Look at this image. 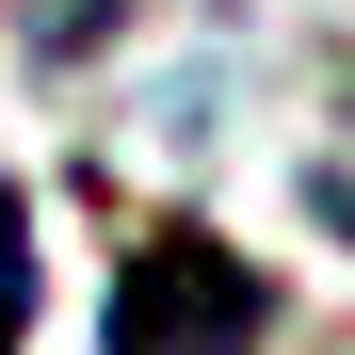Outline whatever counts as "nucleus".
Here are the masks:
<instances>
[{"label":"nucleus","mask_w":355,"mask_h":355,"mask_svg":"<svg viewBox=\"0 0 355 355\" xmlns=\"http://www.w3.org/2000/svg\"><path fill=\"white\" fill-rule=\"evenodd\" d=\"M113 33H130V0H17V49H33L49 81H81Z\"/></svg>","instance_id":"nucleus-2"},{"label":"nucleus","mask_w":355,"mask_h":355,"mask_svg":"<svg viewBox=\"0 0 355 355\" xmlns=\"http://www.w3.org/2000/svg\"><path fill=\"white\" fill-rule=\"evenodd\" d=\"M307 210H323V226H339V243H355V130H339V146L307 162Z\"/></svg>","instance_id":"nucleus-4"},{"label":"nucleus","mask_w":355,"mask_h":355,"mask_svg":"<svg viewBox=\"0 0 355 355\" xmlns=\"http://www.w3.org/2000/svg\"><path fill=\"white\" fill-rule=\"evenodd\" d=\"M259 339H275V275L226 226H130L97 291V355H259Z\"/></svg>","instance_id":"nucleus-1"},{"label":"nucleus","mask_w":355,"mask_h":355,"mask_svg":"<svg viewBox=\"0 0 355 355\" xmlns=\"http://www.w3.org/2000/svg\"><path fill=\"white\" fill-rule=\"evenodd\" d=\"M33 339V194L0 178V355Z\"/></svg>","instance_id":"nucleus-3"}]
</instances>
